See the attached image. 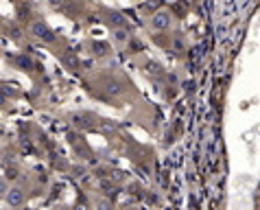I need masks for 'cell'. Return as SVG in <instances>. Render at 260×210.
Instances as JSON below:
<instances>
[{"instance_id":"1","label":"cell","mask_w":260,"mask_h":210,"mask_svg":"<svg viewBox=\"0 0 260 210\" xmlns=\"http://www.w3.org/2000/svg\"><path fill=\"white\" fill-rule=\"evenodd\" d=\"M28 35L35 38L38 42H42V44H55L57 42V33L42 18H31L28 20Z\"/></svg>"},{"instance_id":"2","label":"cell","mask_w":260,"mask_h":210,"mask_svg":"<svg viewBox=\"0 0 260 210\" xmlns=\"http://www.w3.org/2000/svg\"><path fill=\"white\" fill-rule=\"evenodd\" d=\"M7 204H9L11 208H20V206H24L26 204V193H24V188H20L16 184H9V191L5 193V197H3Z\"/></svg>"},{"instance_id":"3","label":"cell","mask_w":260,"mask_h":210,"mask_svg":"<svg viewBox=\"0 0 260 210\" xmlns=\"http://www.w3.org/2000/svg\"><path fill=\"white\" fill-rule=\"evenodd\" d=\"M70 121H72V125L75 127H79V129H92L96 125V118L92 116V114H88V112H77V114H72L70 116Z\"/></svg>"},{"instance_id":"4","label":"cell","mask_w":260,"mask_h":210,"mask_svg":"<svg viewBox=\"0 0 260 210\" xmlns=\"http://www.w3.org/2000/svg\"><path fill=\"white\" fill-rule=\"evenodd\" d=\"M11 64H13V66H16L18 70H22V72H33V70H35V62H33L26 53H18L16 57H11Z\"/></svg>"},{"instance_id":"5","label":"cell","mask_w":260,"mask_h":210,"mask_svg":"<svg viewBox=\"0 0 260 210\" xmlns=\"http://www.w3.org/2000/svg\"><path fill=\"white\" fill-rule=\"evenodd\" d=\"M105 22L110 24L112 28H122V26H127V20L125 16H122L120 11H105Z\"/></svg>"},{"instance_id":"6","label":"cell","mask_w":260,"mask_h":210,"mask_svg":"<svg viewBox=\"0 0 260 210\" xmlns=\"http://www.w3.org/2000/svg\"><path fill=\"white\" fill-rule=\"evenodd\" d=\"M169 24H171V16L166 11H157V13H153V18H151V26L157 28V31H164Z\"/></svg>"},{"instance_id":"7","label":"cell","mask_w":260,"mask_h":210,"mask_svg":"<svg viewBox=\"0 0 260 210\" xmlns=\"http://www.w3.org/2000/svg\"><path fill=\"white\" fill-rule=\"evenodd\" d=\"M7 35L13 40V42H18V44H24V31H22V26H18V24H7Z\"/></svg>"},{"instance_id":"8","label":"cell","mask_w":260,"mask_h":210,"mask_svg":"<svg viewBox=\"0 0 260 210\" xmlns=\"http://www.w3.org/2000/svg\"><path fill=\"white\" fill-rule=\"evenodd\" d=\"M103 90L110 94V97H118V94H122V83L120 81H116V79H107L105 81V85H103Z\"/></svg>"},{"instance_id":"9","label":"cell","mask_w":260,"mask_h":210,"mask_svg":"<svg viewBox=\"0 0 260 210\" xmlns=\"http://www.w3.org/2000/svg\"><path fill=\"white\" fill-rule=\"evenodd\" d=\"M90 48H92V53H94V55H99V57H103V55H107V53H110V46H107L105 42H92V44H90Z\"/></svg>"},{"instance_id":"10","label":"cell","mask_w":260,"mask_h":210,"mask_svg":"<svg viewBox=\"0 0 260 210\" xmlns=\"http://www.w3.org/2000/svg\"><path fill=\"white\" fill-rule=\"evenodd\" d=\"M127 40H129V31L125 26H122V28H114V42H116V44H125Z\"/></svg>"},{"instance_id":"11","label":"cell","mask_w":260,"mask_h":210,"mask_svg":"<svg viewBox=\"0 0 260 210\" xmlns=\"http://www.w3.org/2000/svg\"><path fill=\"white\" fill-rule=\"evenodd\" d=\"M9 103H11V97L3 90V85H0V110H7V107H9Z\"/></svg>"},{"instance_id":"12","label":"cell","mask_w":260,"mask_h":210,"mask_svg":"<svg viewBox=\"0 0 260 210\" xmlns=\"http://www.w3.org/2000/svg\"><path fill=\"white\" fill-rule=\"evenodd\" d=\"M5 177L9 179V182H13V179L18 177V166H13V164H7V169H5Z\"/></svg>"},{"instance_id":"13","label":"cell","mask_w":260,"mask_h":210,"mask_svg":"<svg viewBox=\"0 0 260 210\" xmlns=\"http://www.w3.org/2000/svg\"><path fill=\"white\" fill-rule=\"evenodd\" d=\"M7 191H9V179H7L5 175H0V199L5 197Z\"/></svg>"},{"instance_id":"14","label":"cell","mask_w":260,"mask_h":210,"mask_svg":"<svg viewBox=\"0 0 260 210\" xmlns=\"http://www.w3.org/2000/svg\"><path fill=\"white\" fill-rule=\"evenodd\" d=\"M48 5L55 7V9H61V7H63V0H48Z\"/></svg>"}]
</instances>
